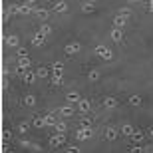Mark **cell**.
<instances>
[{"label":"cell","instance_id":"cell-19","mask_svg":"<svg viewBox=\"0 0 153 153\" xmlns=\"http://www.w3.org/2000/svg\"><path fill=\"white\" fill-rule=\"evenodd\" d=\"M82 12H84V14H91V12H96V4H94V2H85V0H84V4H82Z\"/></svg>","mask_w":153,"mask_h":153},{"label":"cell","instance_id":"cell-39","mask_svg":"<svg viewBox=\"0 0 153 153\" xmlns=\"http://www.w3.org/2000/svg\"><path fill=\"white\" fill-rule=\"evenodd\" d=\"M119 14H127V16H131V10H129V8H121Z\"/></svg>","mask_w":153,"mask_h":153},{"label":"cell","instance_id":"cell-35","mask_svg":"<svg viewBox=\"0 0 153 153\" xmlns=\"http://www.w3.org/2000/svg\"><path fill=\"white\" fill-rule=\"evenodd\" d=\"M10 137H12L10 129H4V131H2V139H4V141H8V139H10Z\"/></svg>","mask_w":153,"mask_h":153},{"label":"cell","instance_id":"cell-23","mask_svg":"<svg viewBox=\"0 0 153 153\" xmlns=\"http://www.w3.org/2000/svg\"><path fill=\"white\" fill-rule=\"evenodd\" d=\"M44 117H46V125H48V127H54V125L58 123V117H56V114H46Z\"/></svg>","mask_w":153,"mask_h":153},{"label":"cell","instance_id":"cell-44","mask_svg":"<svg viewBox=\"0 0 153 153\" xmlns=\"http://www.w3.org/2000/svg\"><path fill=\"white\" fill-rule=\"evenodd\" d=\"M85 2H94V4H96V2H97V0H85Z\"/></svg>","mask_w":153,"mask_h":153},{"label":"cell","instance_id":"cell-28","mask_svg":"<svg viewBox=\"0 0 153 153\" xmlns=\"http://www.w3.org/2000/svg\"><path fill=\"white\" fill-rule=\"evenodd\" d=\"M24 103H26L28 108H34V105H36V96H32V94L26 96V97H24Z\"/></svg>","mask_w":153,"mask_h":153},{"label":"cell","instance_id":"cell-42","mask_svg":"<svg viewBox=\"0 0 153 153\" xmlns=\"http://www.w3.org/2000/svg\"><path fill=\"white\" fill-rule=\"evenodd\" d=\"M149 12L153 14V0H149Z\"/></svg>","mask_w":153,"mask_h":153},{"label":"cell","instance_id":"cell-6","mask_svg":"<svg viewBox=\"0 0 153 153\" xmlns=\"http://www.w3.org/2000/svg\"><path fill=\"white\" fill-rule=\"evenodd\" d=\"M117 105H119V102H117V97H114V96H108L103 100V108L105 109H117Z\"/></svg>","mask_w":153,"mask_h":153},{"label":"cell","instance_id":"cell-13","mask_svg":"<svg viewBox=\"0 0 153 153\" xmlns=\"http://www.w3.org/2000/svg\"><path fill=\"white\" fill-rule=\"evenodd\" d=\"M32 125H34L36 129H42V127H46V117H44V115H36V117L32 119Z\"/></svg>","mask_w":153,"mask_h":153},{"label":"cell","instance_id":"cell-10","mask_svg":"<svg viewBox=\"0 0 153 153\" xmlns=\"http://www.w3.org/2000/svg\"><path fill=\"white\" fill-rule=\"evenodd\" d=\"M66 100H68V103H78L79 100H82V96H79V91L72 90V91H68V94H66Z\"/></svg>","mask_w":153,"mask_h":153},{"label":"cell","instance_id":"cell-17","mask_svg":"<svg viewBox=\"0 0 153 153\" xmlns=\"http://www.w3.org/2000/svg\"><path fill=\"white\" fill-rule=\"evenodd\" d=\"M131 139H133V143H141L143 139H145V133H143L141 129H135L131 133Z\"/></svg>","mask_w":153,"mask_h":153},{"label":"cell","instance_id":"cell-27","mask_svg":"<svg viewBox=\"0 0 153 153\" xmlns=\"http://www.w3.org/2000/svg\"><path fill=\"white\" fill-rule=\"evenodd\" d=\"M8 14H10V16L20 14V6H18V4H8Z\"/></svg>","mask_w":153,"mask_h":153},{"label":"cell","instance_id":"cell-25","mask_svg":"<svg viewBox=\"0 0 153 153\" xmlns=\"http://www.w3.org/2000/svg\"><path fill=\"white\" fill-rule=\"evenodd\" d=\"M38 34H42V36H50L52 34V26L50 24H42L38 28Z\"/></svg>","mask_w":153,"mask_h":153},{"label":"cell","instance_id":"cell-11","mask_svg":"<svg viewBox=\"0 0 153 153\" xmlns=\"http://www.w3.org/2000/svg\"><path fill=\"white\" fill-rule=\"evenodd\" d=\"M109 38L114 40V42H121V40H123V32H121V28H115V26H114V30L109 32Z\"/></svg>","mask_w":153,"mask_h":153},{"label":"cell","instance_id":"cell-40","mask_svg":"<svg viewBox=\"0 0 153 153\" xmlns=\"http://www.w3.org/2000/svg\"><path fill=\"white\" fill-rule=\"evenodd\" d=\"M18 56H26V50L24 48H18Z\"/></svg>","mask_w":153,"mask_h":153},{"label":"cell","instance_id":"cell-26","mask_svg":"<svg viewBox=\"0 0 153 153\" xmlns=\"http://www.w3.org/2000/svg\"><path fill=\"white\" fill-rule=\"evenodd\" d=\"M127 102H129V105H133V108H139V105L143 103V100L139 96H129V100H127Z\"/></svg>","mask_w":153,"mask_h":153},{"label":"cell","instance_id":"cell-20","mask_svg":"<svg viewBox=\"0 0 153 153\" xmlns=\"http://www.w3.org/2000/svg\"><path fill=\"white\" fill-rule=\"evenodd\" d=\"M62 74H64V64L54 62V66H52V76H62Z\"/></svg>","mask_w":153,"mask_h":153},{"label":"cell","instance_id":"cell-12","mask_svg":"<svg viewBox=\"0 0 153 153\" xmlns=\"http://www.w3.org/2000/svg\"><path fill=\"white\" fill-rule=\"evenodd\" d=\"M34 16H38L40 20H48L50 10H48V8H34Z\"/></svg>","mask_w":153,"mask_h":153},{"label":"cell","instance_id":"cell-21","mask_svg":"<svg viewBox=\"0 0 153 153\" xmlns=\"http://www.w3.org/2000/svg\"><path fill=\"white\" fill-rule=\"evenodd\" d=\"M44 42H46V36H42V34H38V32H36V36L32 38V46L40 48V46H44Z\"/></svg>","mask_w":153,"mask_h":153},{"label":"cell","instance_id":"cell-29","mask_svg":"<svg viewBox=\"0 0 153 153\" xmlns=\"http://www.w3.org/2000/svg\"><path fill=\"white\" fill-rule=\"evenodd\" d=\"M54 129H56V131H60V133H66V129H68V125L64 123V121H58V123L54 125Z\"/></svg>","mask_w":153,"mask_h":153},{"label":"cell","instance_id":"cell-5","mask_svg":"<svg viewBox=\"0 0 153 153\" xmlns=\"http://www.w3.org/2000/svg\"><path fill=\"white\" fill-rule=\"evenodd\" d=\"M127 20H129V16H127V14H115V18H114V26L115 28H123L125 24H127Z\"/></svg>","mask_w":153,"mask_h":153},{"label":"cell","instance_id":"cell-14","mask_svg":"<svg viewBox=\"0 0 153 153\" xmlns=\"http://www.w3.org/2000/svg\"><path fill=\"white\" fill-rule=\"evenodd\" d=\"M58 114L62 115V117H72V115H74V108H72V105H64V108L58 109Z\"/></svg>","mask_w":153,"mask_h":153},{"label":"cell","instance_id":"cell-18","mask_svg":"<svg viewBox=\"0 0 153 153\" xmlns=\"http://www.w3.org/2000/svg\"><path fill=\"white\" fill-rule=\"evenodd\" d=\"M119 131H121V135H127V137H131V133H133V125L131 123H123L121 127H119Z\"/></svg>","mask_w":153,"mask_h":153},{"label":"cell","instance_id":"cell-38","mask_svg":"<svg viewBox=\"0 0 153 153\" xmlns=\"http://www.w3.org/2000/svg\"><path fill=\"white\" fill-rule=\"evenodd\" d=\"M141 151H143V153H151L153 147H151V145H145V147H141Z\"/></svg>","mask_w":153,"mask_h":153},{"label":"cell","instance_id":"cell-34","mask_svg":"<svg viewBox=\"0 0 153 153\" xmlns=\"http://www.w3.org/2000/svg\"><path fill=\"white\" fill-rule=\"evenodd\" d=\"M66 151H68V153H79L82 149H79V147H76V145H70V147H66Z\"/></svg>","mask_w":153,"mask_h":153},{"label":"cell","instance_id":"cell-30","mask_svg":"<svg viewBox=\"0 0 153 153\" xmlns=\"http://www.w3.org/2000/svg\"><path fill=\"white\" fill-rule=\"evenodd\" d=\"M62 84H64V78H62V76H52V85L60 88Z\"/></svg>","mask_w":153,"mask_h":153},{"label":"cell","instance_id":"cell-33","mask_svg":"<svg viewBox=\"0 0 153 153\" xmlns=\"http://www.w3.org/2000/svg\"><path fill=\"white\" fill-rule=\"evenodd\" d=\"M79 125H84V127H91V119H90V117H82Z\"/></svg>","mask_w":153,"mask_h":153},{"label":"cell","instance_id":"cell-15","mask_svg":"<svg viewBox=\"0 0 153 153\" xmlns=\"http://www.w3.org/2000/svg\"><path fill=\"white\" fill-rule=\"evenodd\" d=\"M30 14H34V6L22 2V6H20V16H30Z\"/></svg>","mask_w":153,"mask_h":153},{"label":"cell","instance_id":"cell-7","mask_svg":"<svg viewBox=\"0 0 153 153\" xmlns=\"http://www.w3.org/2000/svg\"><path fill=\"white\" fill-rule=\"evenodd\" d=\"M119 133H121V131H119L117 127H111V125H109L108 129H105V139H108V141H115Z\"/></svg>","mask_w":153,"mask_h":153},{"label":"cell","instance_id":"cell-3","mask_svg":"<svg viewBox=\"0 0 153 153\" xmlns=\"http://www.w3.org/2000/svg\"><path fill=\"white\" fill-rule=\"evenodd\" d=\"M60 145H66V133L58 131L56 135L50 137V147H60Z\"/></svg>","mask_w":153,"mask_h":153},{"label":"cell","instance_id":"cell-4","mask_svg":"<svg viewBox=\"0 0 153 153\" xmlns=\"http://www.w3.org/2000/svg\"><path fill=\"white\" fill-rule=\"evenodd\" d=\"M79 50H82V44H79V42H70V44L64 48L66 56H74V54H78Z\"/></svg>","mask_w":153,"mask_h":153},{"label":"cell","instance_id":"cell-45","mask_svg":"<svg viewBox=\"0 0 153 153\" xmlns=\"http://www.w3.org/2000/svg\"><path fill=\"white\" fill-rule=\"evenodd\" d=\"M149 133H151V137H153V127H151V129H149Z\"/></svg>","mask_w":153,"mask_h":153},{"label":"cell","instance_id":"cell-41","mask_svg":"<svg viewBox=\"0 0 153 153\" xmlns=\"http://www.w3.org/2000/svg\"><path fill=\"white\" fill-rule=\"evenodd\" d=\"M22 2H24V4H30V6H34V2H36V0H22Z\"/></svg>","mask_w":153,"mask_h":153},{"label":"cell","instance_id":"cell-16","mask_svg":"<svg viewBox=\"0 0 153 153\" xmlns=\"http://www.w3.org/2000/svg\"><path fill=\"white\" fill-rule=\"evenodd\" d=\"M68 8L70 6L66 4V2H56V4H54V12H58V14H66Z\"/></svg>","mask_w":153,"mask_h":153},{"label":"cell","instance_id":"cell-22","mask_svg":"<svg viewBox=\"0 0 153 153\" xmlns=\"http://www.w3.org/2000/svg\"><path fill=\"white\" fill-rule=\"evenodd\" d=\"M18 44H20V38H18V36H6V46L18 48Z\"/></svg>","mask_w":153,"mask_h":153},{"label":"cell","instance_id":"cell-36","mask_svg":"<svg viewBox=\"0 0 153 153\" xmlns=\"http://www.w3.org/2000/svg\"><path fill=\"white\" fill-rule=\"evenodd\" d=\"M30 149H32V151H42V147H40L38 143H30Z\"/></svg>","mask_w":153,"mask_h":153},{"label":"cell","instance_id":"cell-43","mask_svg":"<svg viewBox=\"0 0 153 153\" xmlns=\"http://www.w3.org/2000/svg\"><path fill=\"white\" fill-rule=\"evenodd\" d=\"M127 2H129V4H133V2H143V0H127Z\"/></svg>","mask_w":153,"mask_h":153},{"label":"cell","instance_id":"cell-9","mask_svg":"<svg viewBox=\"0 0 153 153\" xmlns=\"http://www.w3.org/2000/svg\"><path fill=\"white\" fill-rule=\"evenodd\" d=\"M78 109L82 111V114H88V111L91 109V102H90V100H84V97H82V100L78 102Z\"/></svg>","mask_w":153,"mask_h":153},{"label":"cell","instance_id":"cell-1","mask_svg":"<svg viewBox=\"0 0 153 153\" xmlns=\"http://www.w3.org/2000/svg\"><path fill=\"white\" fill-rule=\"evenodd\" d=\"M96 56H100L102 60H105V62H111L114 60V52H111V48H108V46H103V44H100V46H96Z\"/></svg>","mask_w":153,"mask_h":153},{"label":"cell","instance_id":"cell-8","mask_svg":"<svg viewBox=\"0 0 153 153\" xmlns=\"http://www.w3.org/2000/svg\"><path fill=\"white\" fill-rule=\"evenodd\" d=\"M36 78H38V74L32 72V70H26V72L22 74V82H24V84H34Z\"/></svg>","mask_w":153,"mask_h":153},{"label":"cell","instance_id":"cell-32","mask_svg":"<svg viewBox=\"0 0 153 153\" xmlns=\"http://www.w3.org/2000/svg\"><path fill=\"white\" fill-rule=\"evenodd\" d=\"M28 127H30V123H28V121H22V123L18 125V131H20V133L24 135V133H28Z\"/></svg>","mask_w":153,"mask_h":153},{"label":"cell","instance_id":"cell-31","mask_svg":"<svg viewBox=\"0 0 153 153\" xmlns=\"http://www.w3.org/2000/svg\"><path fill=\"white\" fill-rule=\"evenodd\" d=\"M88 79H90V82H97V79H100V72H97V70H91L90 74H88Z\"/></svg>","mask_w":153,"mask_h":153},{"label":"cell","instance_id":"cell-37","mask_svg":"<svg viewBox=\"0 0 153 153\" xmlns=\"http://www.w3.org/2000/svg\"><path fill=\"white\" fill-rule=\"evenodd\" d=\"M20 147H26V149H30V141H28V139H22V141H20Z\"/></svg>","mask_w":153,"mask_h":153},{"label":"cell","instance_id":"cell-2","mask_svg":"<svg viewBox=\"0 0 153 153\" xmlns=\"http://www.w3.org/2000/svg\"><path fill=\"white\" fill-rule=\"evenodd\" d=\"M91 137H94V129H91V127H84V125H82V127L76 131V139H78V141H88Z\"/></svg>","mask_w":153,"mask_h":153},{"label":"cell","instance_id":"cell-24","mask_svg":"<svg viewBox=\"0 0 153 153\" xmlns=\"http://www.w3.org/2000/svg\"><path fill=\"white\" fill-rule=\"evenodd\" d=\"M36 74H38V78H48V76H52V70L50 68H46V66H42V68H38L36 70Z\"/></svg>","mask_w":153,"mask_h":153}]
</instances>
